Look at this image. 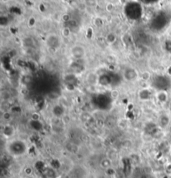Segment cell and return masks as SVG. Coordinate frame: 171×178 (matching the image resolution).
<instances>
[{
	"label": "cell",
	"instance_id": "cell-1",
	"mask_svg": "<svg viewBox=\"0 0 171 178\" xmlns=\"http://www.w3.org/2000/svg\"><path fill=\"white\" fill-rule=\"evenodd\" d=\"M39 113H37V112L33 113V115H32V119H33V120L37 121V120H39Z\"/></svg>",
	"mask_w": 171,
	"mask_h": 178
},
{
	"label": "cell",
	"instance_id": "cell-2",
	"mask_svg": "<svg viewBox=\"0 0 171 178\" xmlns=\"http://www.w3.org/2000/svg\"><path fill=\"white\" fill-rule=\"evenodd\" d=\"M106 9H107V11H109V12H112V11L114 10V5L110 4H107V6H106Z\"/></svg>",
	"mask_w": 171,
	"mask_h": 178
},
{
	"label": "cell",
	"instance_id": "cell-3",
	"mask_svg": "<svg viewBox=\"0 0 171 178\" xmlns=\"http://www.w3.org/2000/svg\"><path fill=\"white\" fill-rule=\"evenodd\" d=\"M119 92L117 91V90H114V91L111 92V95H112V97L114 98H117L118 97H119Z\"/></svg>",
	"mask_w": 171,
	"mask_h": 178
},
{
	"label": "cell",
	"instance_id": "cell-4",
	"mask_svg": "<svg viewBox=\"0 0 171 178\" xmlns=\"http://www.w3.org/2000/svg\"><path fill=\"white\" fill-rule=\"evenodd\" d=\"M4 118L5 120H8V119H10L11 118V115L8 113V112H5L4 115Z\"/></svg>",
	"mask_w": 171,
	"mask_h": 178
}]
</instances>
